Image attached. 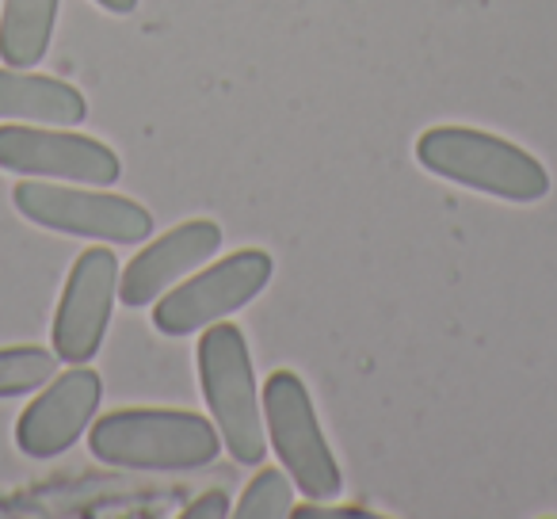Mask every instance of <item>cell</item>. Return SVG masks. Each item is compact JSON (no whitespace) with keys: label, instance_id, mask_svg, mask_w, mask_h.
<instances>
[{"label":"cell","instance_id":"6da1fadb","mask_svg":"<svg viewBox=\"0 0 557 519\" xmlns=\"http://www.w3.org/2000/svg\"><path fill=\"white\" fill-rule=\"evenodd\" d=\"M218 428L187 409H115L88 432L92 458L126 470H199L218 458Z\"/></svg>","mask_w":557,"mask_h":519},{"label":"cell","instance_id":"7a4b0ae2","mask_svg":"<svg viewBox=\"0 0 557 519\" xmlns=\"http://www.w3.org/2000/svg\"><path fill=\"white\" fill-rule=\"evenodd\" d=\"M417 161L432 176L508 202H539L549 191V176L539 164V157L496 138V134L473 131V126H432V131H424L417 141Z\"/></svg>","mask_w":557,"mask_h":519},{"label":"cell","instance_id":"3957f363","mask_svg":"<svg viewBox=\"0 0 557 519\" xmlns=\"http://www.w3.org/2000/svg\"><path fill=\"white\" fill-rule=\"evenodd\" d=\"M199 379L225 450L240 466H260L268 455L263 405L256 401L252 356H248L245 333L237 325L230 321L207 325L199 341Z\"/></svg>","mask_w":557,"mask_h":519},{"label":"cell","instance_id":"277c9868","mask_svg":"<svg viewBox=\"0 0 557 519\" xmlns=\"http://www.w3.org/2000/svg\"><path fill=\"white\" fill-rule=\"evenodd\" d=\"M263 420L278 466L290 473V481L310 501H336L344 493L341 466L318 424L310 390L295 371H271V379L263 382Z\"/></svg>","mask_w":557,"mask_h":519},{"label":"cell","instance_id":"5b68a950","mask_svg":"<svg viewBox=\"0 0 557 519\" xmlns=\"http://www.w3.org/2000/svg\"><path fill=\"white\" fill-rule=\"evenodd\" d=\"M12 202L27 222L70 237L108 240V245H138L153 233V218L141 202L111 195L100 187H65L47 180H24L12 187Z\"/></svg>","mask_w":557,"mask_h":519},{"label":"cell","instance_id":"8992f818","mask_svg":"<svg viewBox=\"0 0 557 519\" xmlns=\"http://www.w3.org/2000/svg\"><path fill=\"white\" fill-rule=\"evenodd\" d=\"M271 272H275V264H271V256L263 248H237L233 256H222L207 272L187 280L184 287L169 291L157 302L153 325L164 336L199 333V329L214 325V321L230 318L240 306L252 302L268 287Z\"/></svg>","mask_w":557,"mask_h":519},{"label":"cell","instance_id":"52a82bcc","mask_svg":"<svg viewBox=\"0 0 557 519\" xmlns=\"http://www.w3.org/2000/svg\"><path fill=\"white\" fill-rule=\"evenodd\" d=\"M0 169L24 172L35 180L111 187L123 176L115 149L88 134H70V126H0Z\"/></svg>","mask_w":557,"mask_h":519},{"label":"cell","instance_id":"ba28073f","mask_svg":"<svg viewBox=\"0 0 557 519\" xmlns=\"http://www.w3.org/2000/svg\"><path fill=\"white\" fill-rule=\"evenodd\" d=\"M119 295V260L111 248H85L70 272L54 313V351L65 363H88L108 333Z\"/></svg>","mask_w":557,"mask_h":519},{"label":"cell","instance_id":"9c48e42d","mask_svg":"<svg viewBox=\"0 0 557 519\" xmlns=\"http://www.w3.org/2000/svg\"><path fill=\"white\" fill-rule=\"evenodd\" d=\"M103 397V379L92 367L77 363L73 371L54 374L50 386L24 409L16 424V443L27 458H58L85 435L96 420Z\"/></svg>","mask_w":557,"mask_h":519},{"label":"cell","instance_id":"30bf717a","mask_svg":"<svg viewBox=\"0 0 557 519\" xmlns=\"http://www.w3.org/2000/svg\"><path fill=\"white\" fill-rule=\"evenodd\" d=\"M222 248V230L207 218H195V222H180L169 233L146 245L123 272L119 283V298H123L131 310L149 306L172 287V283L184 280L191 268L207 264L210 256H218Z\"/></svg>","mask_w":557,"mask_h":519},{"label":"cell","instance_id":"8fae6325","mask_svg":"<svg viewBox=\"0 0 557 519\" xmlns=\"http://www.w3.org/2000/svg\"><path fill=\"white\" fill-rule=\"evenodd\" d=\"M0 119L32 126H81L88 119V103L65 81L20 73L9 65V70H0Z\"/></svg>","mask_w":557,"mask_h":519},{"label":"cell","instance_id":"7c38bea8","mask_svg":"<svg viewBox=\"0 0 557 519\" xmlns=\"http://www.w3.org/2000/svg\"><path fill=\"white\" fill-rule=\"evenodd\" d=\"M58 24V0H4L0 58L12 70H35L47 58Z\"/></svg>","mask_w":557,"mask_h":519},{"label":"cell","instance_id":"4fadbf2b","mask_svg":"<svg viewBox=\"0 0 557 519\" xmlns=\"http://www.w3.org/2000/svg\"><path fill=\"white\" fill-rule=\"evenodd\" d=\"M58 374V351L20 344V348H0V401L4 397L35 394L42 382Z\"/></svg>","mask_w":557,"mask_h":519},{"label":"cell","instance_id":"5bb4252c","mask_svg":"<svg viewBox=\"0 0 557 519\" xmlns=\"http://www.w3.org/2000/svg\"><path fill=\"white\" fill-rule=\"evenodd\" d=\"M295 481L287 470H260L248 481L245 496L237 504L240 519H278L295 511Z\"/></svg>","mask_w":557,"mask_h":519},{"label":"cell","instance_id":"9a60e30c","mask_svg":"<svg viewBox=\"0 0 557 519\" xmlns=\"http://www.w3.org/2000/svg\"><path fill=\"white\" fill-rule=\"evenodd\" d=\"M225 511H230V501H225L222 493H202L195 504H187L184 516H191V519H222Z\"/></svg>","mask_w":557,"mask_h":519},{"label":"cell","instance_id":"2e32d148","mask_svg":"<svg viewBox=\"0 0 557 519\" xmlns=\"http://www.w3.org/2000/svg\"><path fill=\"white\" fill-rule=\"evenodd\" d=\"M100 9H108V12H115V16H126V12H134L138 9V0H96Z\"/></svg>","mask_w":557,"mask_h":519}]
</instances>
